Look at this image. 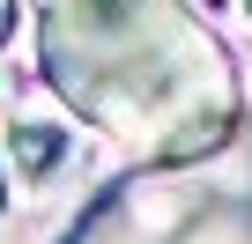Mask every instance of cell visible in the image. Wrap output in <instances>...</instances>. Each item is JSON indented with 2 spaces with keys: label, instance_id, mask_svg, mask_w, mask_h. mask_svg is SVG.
<instances>
[{
  "label": "cell",
  "instance_id": "cell-2",
  "mask_svg": "<svg viewBox=\"0 0 252 244\" xmlns=\"http://www.w3.org/2000/svg\"><path fill=\"white\" fill-rule=\"evenodd\" d=\"M15 163H23L30 178H45V170L60 163V134H52V126H15Z\"/></svg>",
  "mask_w": 252,
  "mask_h": 244
},
{
  "label": "cell",
  "instance_id": "cell-1",
  "mask_svg": "<svg viewBox=\"0 0 252 244\" xmlns=\"http://www.w3.org/2000/svg\"><path fill=\"white\" fill-rule=\"evenodd\" d=\"M37 67L134 163H200L237 126V67L186 0H37Z\"/></svg>",
  "mask_w": 252,
  "mask_h": 244
},
{
  "label": "cell",
  "instance_id": "cell-3",
  "mask_svg": "<svg viewBox=\"0 0 252 244\" xmlns=\"http://www.w3.org/2000/svg\"><path fill=\"white\" fill-rule=\"evenodd\" d=\"M8 30H15V0H0V45H8Z\"/></svg>",
  "mask_w": 252,
  "mask_h": 244
},
{
  "label": "cell",
  "instance_id": "cell-5",
  "mask_svg": "<svg viewBox=\"0 0 252 244\" xmlns=\"http://www.w3.org/2000/svg\"><path fill=\"white\" fill-rule=\"evenodd\" d=\"M245 15H252V0H245Z\"/></svg>",
  "mask_w": 252,
  "mask_h": 244
},
{
  "label": "cell",
  "instance_id": "cell-4",
  "mask_svg": "<svg viewBox=\"0 0 252 244\" xmlns=\"http://www.w3.org/2000/svg\"><path fill=\"white\" fill-rule=\"evenodd\" d=\"M0 200H8V178H0Z\"/></svg>",
  "mask_w": 252,
  "mask_h": 244
}]
</instances>
